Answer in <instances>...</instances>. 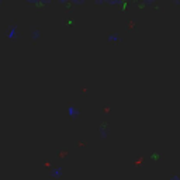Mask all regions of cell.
<instances>
[{"label":"cell","instance_id":"obj_1","mask_svg":"<svg viewBox=\"0 0 180 180\" xmlns=\"http://www.w3.org/2000/svg\"><path fill=\"white\" fill-rule=\"evenodd\" d=\"M62 174H63V169H62L61 166H55V168H52L49 170V176L52 177V179H61Z\"/></svg>","mask_w":180,"mask_h":180},{"label":"cell","instance_id":"obj_2","mask_svg":"<svg viewBox=\"0 0 180 180\" xmlns=\"http://www.w3.org/2000/svg\"><path fill=\"white\" fill-rule=\"evenodd\" d=\"M68 115H69L70 118H79L80 117V108L76 106H69L68 107Z\"/></svg>","mask_w":180,"mask_h":180},{"label":"cell","instance_id":"obj_3","mask_svg":"<svg viewBox=\"0 0 180 180\" xmlns=\"http://www.w3.org/2000/svg\"><path fill=\"white\" fill-rule=\"evenodd\" d=\"M17 37H18V28H17L16 25H11L10 30H8V32H7V38L8 39H16Z\"/></svg>","mask_w":180,"mask_h":180},{"label":"cell","instance_id":"obj_4","mask_svg":"<svg viewBox=\"0 0 180 180\" xmlns=\"http://www.w3.org/2000/svg\"><path fill=\"white\" fill-rule=\"evenodd\" d=\"M107 41H110V42H120V41H121V37L118 35L117 32L110 34V35L107 37Z\"/></svg>","mask_w":180,"mask_h":180},{"label":"cell","instance_id":"obj_5","mask_svg":"<svg viewBox=\"0 0 180 180\" xmlns=\"http://www.w3.org/2000/svg\"><path fill=\"white\" fill-rule=\"evenodd\" d=\"M31 37H32V39H38L39 38V31L38 30H34L32 31V35H31Z\"/></svg>","mask_w":180,"mask_h":180},{"label":"cell","instance_id":"obj_6","mask_svg":"<svg viewBox=\"0 0 180 180\" xmlns=\"http://www.w3.org/2000/svg\"><path fill=\"white\" fill-rule=\"evenodd\" d=\"M169 180H180V176L179 174H173V176L169 177Z\"/></svg>","mask_w":180,"mask_h":180},{"label":"cell","instance_id":"obj_7","mask_svg":"<svg viewBox=\"0 0 180 180\" xmlns=\"http://www.w3.org/2000/svg\"><path fill=\"white\" fill-rule=\"evenodd\" d=\"M0 6H2V2H0Z\"/></svg>","mask_w":180,"mask_h":180}]
</instances>
